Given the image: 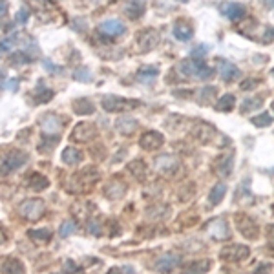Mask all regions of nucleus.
Returning <instances> with one entry per match:
<instances>
[{
    "label": "nucleus",
    "mask_w": 274,
    "mask_h": 274,
    "mask_svg": "<svg viewBox=\"0 0 274 274\" xmlns=\"http://www.w3.org/2000/svg\"><path fill=\"white\" fill-rule=\"evenodd\" d=\"M206 53H208V46L206 44H201V46H196V48L190 51L192 59H205Z\"/></svg>",
    "instance_id": "38"
},
{
    "label": "nucleus",
    "mask_w": 274,
    "mask_h": 274,
    "mask_svg": "<svg viewBox=\"0 0 274 274\" xmlns=\"http://www.w3.org/2000/svg\"><path fill=\"white\" fill-rule=\"evenodd\" d=\"M73 112L79 114V115H91V114L95 112V106H93V103H91L90 99L81 97V99H75V101H73Z\"/></svg>",
    "instance_id": "18"
},
{
    "label": "nucleus",
    "mask_w": 274,
    "mask_h": 274,
    "mask_svg": "<svg viewBox=\"0 0 274 274\" xmlns=\"http://www.w3.org/2000/svg\"><path fill=\"white\" fill-rule=\"evenodd\" d=\"M227 194V186L223 185V183H218V185L214 186L212 192H210V203L212 205H218V203H221V199H223V196Z\"/></svg>",
    "instance_id": "27"
},
{
    "label": "nucleus",
    "mask_w": 274,
    "mask_h": 274,
    "mask_svg": "<svg viewBox=\"0 0 274 274\" xmlns=\"http://www.w3.org/2000/svg\"><path fill=\"white\" fill-rule=\"evenodd\" d=\"M158 73H159V69L156 68V66H144V68H141L137 71V79L141 82H152L158 77Z\"/></svg>",
    "instance_id": "24"
},
{
    "label": "nucleus",
    "mask_w": 274,
    "mask_h": 274,
    "mask_svg": "<svg viewBox=\"0 0 274 274\" xmlns=\"http://www.w3.org/2000/svg\"><path fill=\"white\" fill-rule=\"evenodd\" d=\"M19 214L27 221H37L44 214V201L42 199H26L19 205Z\"/></svg>",
    "instance_id": "3"
},
{
    "label": "nucleus",
    "mask_w": 274,
    "mask_h": 274,
    "mask_svg": "<svg viewBox=\"0 0 274 274\" xmlns=\"http://www.w3.org/2000/svg\"><path fill=\"white\" fill-rule=\"evenodd\" d=\"M97 134V128L93 123H79L73 128V132H71V139L75 141V143H88V141H91L93 137H95Z\"/></svg>",
    "instance_id": "5"
},
{
    "label": "nucleus",
    "mask_w": 274,
    "mask_h": 274,
    "mask_svg": "<svg viewBox=\"0 0 274 274\" xmlns=\"http://www.w3.org/2000/svg\"><path fill=\"white\" fill-rule=\"evenodd\" d=\"M206 230L216 240H225V238H228V225L225 223V219H214V221H210L208 227H206Z\"/></svg>",
    "instance_id": "13"
},
{
    "label": "nucleus",
    "mask_w": 274,
    "mask_h": 274,
    "mask_svg": "<svg viewBox=\"0 0 274 274\" xmlns=\"http://www.w3.org/2000/svg\"><path fill=\"white\" fill-rule=\"evenodd\" d=\"M219 73L225 81H234V79H240L241 71L236 64H230V62H221L219 64Z\"/></svg>",
    "instance_id": "19"
},
{
    "label": "nucleus",
    "mask_w": 274,
    "mask_h": 274,
    "mask_svg": "<svg viewBox=\"0 0 274 274\" xmlns=\"http://www.w3.org/2000/svg\"><path fill=\"white\" fill-rule=\"evenodd\" d=\"M273 110H274V101H273Z\"/></svg>",
    "instance_id": "52"
},
{
    "label": "nucleus",
    "mask_w": 274,
    "mask_h": 274,
    "mask_svg": "<svg viewBox=\"0 0 274 274\" xmlns=\"http://www.w3.org/2000/svg\"><path fill=\"white\" fill-rule=\"evenodd\" d=\"M179 263H181V256L179 254H163L156 261V271H159V273H170L172 269H176Z\"/></svg>",
    "instance_id": "11"
},
{
    "label": "nucleus",
    "mask_w": 274,
    "mask_h": 274,
    "mask_svg": "<svg viewBox=\"0 0 274 274\" xmlns=\"http://www.w3.org/2000/svg\"><path fill=\"white\" fill-rule=\"evenodd\" d=\"M163 143H164L163 136L156 130H148L143 137H141V141H139L141 148H143V150H148V152H154V150H158V148H161Z\"/></svg>",
    "instance_id": "9"
},
{
    "label": "nucleus",
    "mask_w": 274,
    "mask_h": 274,
    "mask_svg": "<svg viewBox=\"0 0 274 274\" xmlns=\"http://www.w3.org/2000/svg\"><path fill=\"white\" fill-rule=\"evenodd\" d=\"M59 143V137H44V141H42L41 144H39V150L41 152H49L51 150V146H53V144H57Z\"/></svg>",
    "instance_id": "37"
},
{
    "label": "nucleus",
    "mask_w": 274,
    "mask_h": 274,
    "mask_svg": "<svg viewBox=\"0 0 274 274\" xmlns=\"http://www.w3.org/2000/svg\"><path fill=\"white\" fill-rule=\"evenodd\" d=\"M261 104H263V101H261L260 97H249V99H245L241 103V110L243 112H252V110L261 108Z\"/></svg>",
    "instance_id": "29"
},
{
    "label": "nucleus",
    "mask_w": 274,
    "mask_h": 274,
    "mask_svg": "<svg viewBox=\"0 0 274 274\" xmlns=\"http://www.w3.org/2000/svg\"><path fill=\"white\" fill-rule=\"evenodd\" d=\"M234 104H236V97L227 93V95L219 97V101L216 103V110H219V112H230L234 108Z\"/></svg>",
    "instance_id": "26"
},
{
    "label": "nucleus",
    "mask_w": 274,
    "mask_h": 274,
    "mask_svg": "<svg viewBox=\"0 0 274 274\" xmlns=\"http://www.w3.org/2000/svg\"><path fill=\"white\" fill-rule=\"evenodd\" d=\"M99 29L103 31L104 35H110V37H121V35L126 33V26H124L123 21H117V19H108L99 24Z\"/></svg>",
    "instance_id": "10"
},
{
    "label": "nucleus",
    "mask_w": 274,
    "mask_h": 274,
    "mask_svg": "<svg viewBox=\"0 0 274 274\" xmlns=\"http://www.w3.org/2000/svg\"><path fill=\"white\" fill-rule=\"evenodd\" d=\"M62 119L59 115H55V114H46V115L41 117V130L44 136H55V134H59L62 130Z\"/></svg>",
    "instance_id": "6"
},
{
    "label": "nucleus",
    "mask_w": 274,
    "mask_h": 274,
    "mask_svg": "<svg viewBox=\"0 0 274 274\" xmlns=\"http://www.w3.org/2000/svg\"><path fill=\"white\" fill-rule=\"evenodd\" d=\"M219 13L223 15V17H227L228 21L240 22L241 19L245 17L247 9H245V6H241L238 2H223V4L219 6Z\"/></svg>",
    "instance_id": "7"
},
{
    "label": "nucleus",
    "mask_w": 274,
    "mask_h": 274,
    "mask_svg": "<svg viewBox=\"0 0 274 274\" xmlns=\"http://www.w3.org/2000/svg\"><path fill=\"white\" fill-rule=\"evenodd\" d=\"M137 42H139V46H141L143 51H152V49L159 44V33L156 29L148 27V29H144V31H139Z\"/></svg>",
    "instance_id": "8"
},
{
    "label": "nucleus",
    "mask_w": 274,
    "mask_h": 274,
    "mask_svg": "<svg viewBox=\"0 0 274 274\" xmlns=\"http://www.w3.org/2000/svg\"><path fill=\"white\" fill-rule=\"evenodd\" d=\"M179 166V161L176 158H172L168 154H163L156 159V168L161 172H174Z\"/></svg>",
    "instance_id": "16"
},
{
    "label": "nucleus",
    "mask_w": 274,
    "mask_h": 274,
    "mask_svg": "<svg viewBox=\"0 0 274 274\" xmlns=\"http://www.w3.org/2000/svg\"><path fill=\"white\" fill-rule=\"evenodd\" d=\"M271 243L274 245V228H271Z\"/></svg>",
    "instance_id": "50"
},
{
    "label": "nucleus",
    "mask_w": 274,
    "mask_h": 274,
    "mask_svg": "<svg viewBox=\"0 0 274 274\" xmlns=\"http://www.w3.org/2000/svg\"><path fill=\"white\" fill-rule=\"evenodd\" d=\"M128 168H130V172L136 176L137 179H143L144 178V163L143 161H139V159H136V161H132L130 164H128Z\"/></svg>",
    "instance_id": "31"
},
{
    "label": "nucleus",
    "mask_w": 274,
    "mask_h": 274,
    "mask_svg": "<svg viewBox=\"0 0 274 274\" xmlns=\"http://www.w3.org/2000/svg\"><path fill=\"white\" fill-rule=\"evenodd\" d=\"M232 158L230 156H225V158H219L218 159V163H216V170H218V174L219 176H228L230 172H232Z\"/></svg>",
    "instance_id": "25"
},
{
    "label": "nucleus",
    "mask_w": 274,
    "mask_h": 274,
    "mask_svg": "<svg viewBox=\"0 0 274 274\" xmlns=\"http://www.w3.org/2000/svg\"><path fill=\"white\" fill-rule=\"evenodd\" d=\"M199 93H201V99H199V101H201V103H206V101L216 93V88H214V86H206V88H203Z\"/></svg>",
    "instance_id": "40"
},
{
    "label": "nucleus",
    "mask_w": 274,
    "mask_h": 274,
    "mask_svg": "<svg viewBox=\"0 0 274 274\" xmlns=\"http://www.w3.org/2000/svg\"><path fill=\"white\" fill-rule=\"evenodd\" d=\"M221 256L225 260H230V261H241L249 256V249L243 245H230V247H225L221 251Z\"/></svg>",
    "instance_id": "12"
},
{
    "label": "nucleus",
    "mask_w": 274,
    "mask_h": 274,
    "mask_svg": "<svg viewBox=\"0 0 274 274\" xmlns=\"http://www.w3.org/2000/svg\"><path fill=\"white\" fill-rule=\"evenodd\" d=\"M179 73L183 77H192V79H199V81H206L210 79L214 73L212 68H206L205 64H194L192 61H183L179 64Z\"/></svg>",
    "instance_id": "1"
},
{
    "label": "nucleus",
    "mask_w": 274,
    "mask_h": 274,
    "mask_svg": "<svg viewBox=\"0 0 274 274\" xmlns=\"http://www.w3.org/2000/svg\"><path fill=\"white\" fill-rule=\"evenodd\" d=\"M254 274H269V265H261V267H258V271Z\"/></svg>",
    "instance_id": "48"
},
{
    "label": "nucleus",
    "mask_w": 274,
    "mask_h": 274,
    "mask_svg": "<svg viewBox=\"0 0 274 274\" xmlns=\"http://www.w3.org/2000/svg\"><path fill=\"white\" fill-rule=\"evenodd\" d=\"M27 185H29V188H33V190L41 192V190H46L49 186V181L46 176H42V174H31L29 176V181H27Z\"/></svg>",
    "instance_id": "22"
},
{
    "label": "nucleus",
    "mask_w": 274,
    "mask_h": 274,
    "mask_svg": "<svg viewBox=\"0 0 274 274\" xmlns=\"http://www.w3.org/2000/svg\"><path fill=\"white\" fill-rule=\"evenodd\" d=\"M252 123L256 124V126H261V128H265V126H269V124L273 123V117H271V114H260L258 117H254Z\"/></svg>",
    "instance_id": "36"
},
{
    "label": "nucleus",
    "mask_w": 274,
    "mask_h": 274,
    "mask_svg": "<svg viewBox=\"0 0 274 274\" xmlns=\"http://www.w3.org/2000/svg\"><path fill=\"white\" fill-rule=\"evenodd\" d=\"M271 75H273V77H274V69H273V71H271Z\"/></svg>",
    "instance_id": "51"
},
{
    "label": "nucleus",
    "mask_w": 274,
    "mask_h": 274,
    "mask_svg": "<svg viewBox=\"0 0 274 274\" xmlns=\"http://www.w3.org/2000/svg\"><path fill=\"white\" fill-rule=\"evenodd\" d=\"M44 68L48 69V71H51V73H61V71H62V69L59 68V66H53V62H49L48 59L44 61Z\"/></svg>",
    "instance_id": "43"
},
{
    "label": "nucleus",
    "mask_w": 274,
    "mask_h": 274,
    "mask_svg": "<svg viewBox=\"0 0 274 274\" xmlns=\"http://www.w3.org/2000/svg\"><path fill=\"white\" fill-rule=\"evenodd\" d=\"M75 228H77V225H75V221H73V219L64 221V223L61 225V236H62V238H68L69 234L75 232Z\"/></svg>",
    "instance_id": "34"
},
{
    "label": "nucleus",
    "mask_w": 274,
    "mask_h": 274,
    "mask_svg": "<svg viewBox=\"0 0 274 274\" xmlns=\"http://www.w3.org/2000/svg\"><path fill=\"white\" fill-rule=\"evenodd\" d=\"M6 86L11 90V91H17V90H19V79H13V81H9Z\"/></svg>",
    "instance_id": "45"
},
{
    "label": "nucleus",
    "mask_w": 274,
    "mask_h": 274,
    "mask_svg": "<svg viewBox=\"0 0 274 274\" xmlns=\"http://www.w3.org/2000/svg\"><path fill=\"white\" fill-rule=\"evenodd\" d=\"M27 236L35 243H48L51 240V230L49 228H31V230H27Z\"/></svg>",
    "instance_id": "23"
},
{
    "label": "nucleus",
    "mask_w": 274,
    "mask_h": 274,
    "mask_svg": "<svg viewBox=\"0 0 274 274\" xmlns=\"http://www.w3.org/2000/svg\"><path fill=\"white\" fill-rule=\"evenodd\" d=\"M123 194H124V185L117 183V181H114V183H110L106 186V196L108 198H121Z\"/></svg>",
    "instance_id": "30"
},
{
    "label": "nucleus",
    "mask_w": 274,
    "mask_h": 274,
    "mask_svg": "<svg viewBox=\"0 0 274 274\" xmlns=\"http://www.w3.org/2000/svg\"><path fill=\"white\" fill-rule=\"evenodd\" d=\"M143 11H144V6H141L137 0L134 2V4H130V6H128V9H126V13H128V17H130V19H139V17L143 15Z\"/></svg>",
    "instance_id": "33"
},
{
    "label": "nucleus",
    "mask_w": 274,
    "mask_h": 274,
    "mask_svg": "<svg viewBox=\"0 0 274 274\" xmlns=\"http://www.w3.org/2000/svg\"><path fill=\"white\" fill-rule=\"evenodd\" d=\"M139 101H132V99H123L119 95H106L103 99V108L106 112H123V110H132L139 106Z\"/></svg>",
    "instance_id": "4"
},
{
    "label": "nucleus",
    "mask_w": 274,
    "mask_h": 274,
    "mask_svg": "<svg viewBox=\"0 0 274 274\" xmlns=\"http://www.w3.org/2000/svg\"><path fill=\"white\" fill-rule=\"evenodd\" d=\"M117 132H121L123 136H130L137 130V121L134 117H119L115 121Z\"/></svg>",
    "instance_id": "15"
},
{
    "label": "nucleus",
    "mask_w": 274,
    "mask_h": 274,
    "mask_svg": "<svg viewBox=\"0 0 274 274\" xmlns=\"http://www.w3.org/2000/svg\"><path fill=\"white\" fill-rule=\"evenodd\" d=\"M27 19H29V7H21L19 9V13H17V17H15V21L19 22V24H24V22H27Z\"/></svg>",
    "instance_id": "39"
},
{
    "label": "nucleus",
    "mask_w": 274,
    "mask_h": 274,
    "mask_svg": "<svg viewBox=\"0 0 274 274\" xmlns=\"http://www.w3.org/2000/svg\"><path fill=\"white\" fill-rule=\"evenodd\" d=\"M64 269H66V273H69V274L75 273V265H73V261H66V263H64Z\"/></svg>",
    "instance_id": "46"
},
{
    "label": "nucleus",
    "mask_w": 274,
    "mask_h": 274,
    "mask_svg": "<svg viewBox=\"0 0 274 274\" xmlns=\"http://www.w3.org/2000/svg\"><path fill=\"white\" fill-rule=\"evenodd\" d=\"M88 228H90V232L95 234V236H99V234H101V227H97V221H91Z\"/></svg>",
    "instance_id": "44"
},
{
    "label": "nucleus",
    "mask_w": 274,
    "mask_h": 274,
    "mask_svg": "<svg viewBox=\"0 0 274 274\" xmlns=\"http://www.w3.org/2000/svg\"><path fill=\"white\" fill-rule=\"evenodd\" d=\"M71 27H75V29H79V31H86V22L82 21V19H75V21L71 22Z\"/></svg>",
    "instance_id": "41"
},
{
    "label": "nucleus",
    "mask_w": 274,
    "mask_h": 274,
    "mask_svg": "<svg viewBox=\"0 0 274 274\" xmlns=\"http://www.w3.org/2000/svg\"><path fill=\"white\" fill-rule=\"evenodd\" d=\"M6 241V234H4V230H2V227H0V245Z\"/></svg>",
    "instance_id": "49"
},
{
    "label": "nucleus",
    "mask_w": 274,
    "mask_h": 274,
    "mask_svg": "<svg viewBox=\"0 0 274 274\" xmlns=\"http://www.w3.org/2000/svg\"><path fill=\"white\" fill-rule=\"evenodd\" d=\"M238 223H240V230L245 238H256L258 234V225L254 223L251 218L247 216H238Z\"/></svg>",
    "instance_id": "17"
},
{
    "label": "nucleus",
    "mask_w": 274,
    "mask_h": 274,
    "mask_svg": "<svg viewBox=\"0 0 274 274\" xmlns=\"http://www.w3.org/2000/svg\"><path fill=\"white\" fill-rule=\"evenodd\" d=\"M73 79H77V81L81 82H90L91 81V71H90L88 68H77L75 71H73Z\"/></svg>",
    "instance_id": "32"
},
{
    "label": "nucleus",
    "mask_w": 274,
    "mask_h": 274,
    "mask_svg": "<svg viewBox=\"0 0 274 274\" xmlns=\"http://www.w3.org/2000/svg\"><path fill=\"white\" fill-rule=\"evenodd\" d=\"M192 35H194V31H192V27L188 26L186 22H178V24L174 26V37H176L178 41H181V42L190 41Z\"/></svg>",
    "instance_id": "21"
},
{
    "label": "nucleus",
    "mask_w": 274,
    "mask_h": 274,
    "mask_svg": "<svg viewBox=\"0 0 274 274\" xmlns=\"http://www.w3.org/2000/svg\"><path fill=\"white\" fill-rule=\"evenodd\" d=\"M210 267V261H196V263H190L188 265V269L185 271V274H203L206 273V269Z\"/></svg>",
    "instance_id": "28"
},
{
    "label": "nucleus",
    "mask_w": 274,
    "mask_h": 274,
    "mask_svg": "<svg viewBox=\"0 0 274 274\" xmlns=\"http://www.w3.org/2000/svg\"><path fill=\"white\" fill-rule=\"evenodd\" d=\"M7 13V0H0V17Z\"/></svg>",
    "instance_id": "47"
},
{
    "label": "nucleus",
    "mask_w": 274,
    "mask_h": 274,
    "mask_svg": "<svg viewBox=\"0 0 274 274\" xmlns=\"http://www.w3.org/2000/svg\"><path fill=\"white\" fill-rule=\"evenodd\" d=\"M26 161H27V154H24V152L21 150L7 152L6 156L2 158V161H0V176H7L11 172L19 170Z\"/></svg>",
    "instance_id": "2"
},
{
    "label": "nucleus",
    "mask_w": 274,
    "mask_h": 274,
    "mask_svg": "<svg viewBox=\"0 0 274 274\" xmlns=\"http://www.w3.org/2000/svg\"><path fill=\"white\" fill-rule=\"evenodd\" d=\"M62 163L64 164H69V166H73V164H79L82 161V152L73 148V146H68V148H64L62 152Z\"/></svg>",
    "instance_id": "20"
},
{
    "label": "nucleus",
    "mask_w": 274,
    "mask_h": 274,
    "mask_svg": "<svg viewBox=\"0 0 274 274\" xmlns=\"http://www.w3.org/2000/svg\"><path fill=\"white\" fill-rule=\"evenodd\" d=\"M51 97H53L51 90L44 88V86H41V88L37 90V101L39 103H48V101H51Z\"/></svg>",
    "instance_id": "35"
},
{
    "label": "nucleus",
    "mask_w": 274,
    "mask_h": 274,
    "mask_svg": "<svg viewBox=\"0 0 274 274\" xmlns=\"http://www.w3.org/2000/svg\"><path fill=\"white\" fill-rule=\"evenodd\" d=\"M24 271L26 269L22 265V261L17 260V258H7L0 265V273L2 274H24Z\"/></svg>",
    "instance_id": "14"
},
{
    "label": "nucleus",
    "mask_w": 274,
    "mask_h": 274,
    "mask_svg": "<svg viewBox=\"0 0 274 274\" xmlns=\"http://www.w3.org/2000/svg\"><path fill=\"white\" fill-rule=\"evenodd\" d=\"M254 86H258V79H249L241 82V90H252Z\"/></svg>",
    "instance_id": "42"
}]
</instances>
